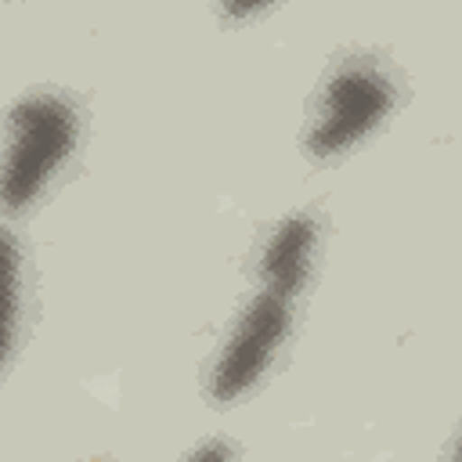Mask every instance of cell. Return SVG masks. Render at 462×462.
<instances>
[{"label":"cell","mask_w":462,"mask_h":462,"mask_svg":"<svg viewBox=\"0 0 462 462\" xmlns=\"http://www.w3.org/2000/svg\"><path fill=\"white\" fill-rule=\"evenodd\" d=\"M76 108L58 94H25L7 112V148L0 159V206H29L76 144Z\"/></svg>","instance_id":"6da1fadb"},{"label":"cell","mask_w":462,"mask_h":462,"mask_svg":"<svg viewBox=\"0 0 462 462\" xmlns=\"http://www.w3.org/2000/svg\"><path fill=\"white\" fill-rule=\"evenodd\" d=\"M393 94H397L393 79L379 65L365 58L346 61L343 69H336V76L321 94L318 119L307 134V152L325 159L350 148L390 112Z\"/></svg>","instance_id":"7a4b0ae2"},{"label":"cell","mask_w":462,"mask_h":462,"mask_svg":"<svg viewBox=\"0 0 462 462\" xmlns=\"http://www.w3.org/2000/svg\"><path fill=\"white\" fill-rule=\"evenodd\" d=\"M289 303L292 300H285L282 292H271V289H260L249 300V307L242 310L238 325L231 328V336L213 365V375H209L213 401H220V404L235 401L263 375L278 343L289 332Z\"/></svg>","instance_id":"3957f363"},{"label":"cell","mask_w":462,"mask_h":462,"mask_svg":"<svg viewBox=\"0 0 462 462\" xmlns=\"http://www.w3.org/2000/svg\"><path fill=\"white\" fill-rule=\"evenodd\" d=\"M310 245H314V220L310 217H289L274 227V235L263 245L260 256V274H263V289L282 292L285 300H292L307 278L310 267Z\"/></svg>","instance_id":"277c9868"},{"label":"cell","mask_w":462,"mask_h":462,"mask_svg":"<svg viewBox=\"0 0 462 462\" xmlns=\"http://www.w3.org/2000/svg\"><path fill=\"white\" fill-rule=\"evenodd\" d=\"M18 245L11 231L0 227V365L11 350L14 325H18Z\"/></svg>","instance_id":"5b68a950"},{"label":"cell","mask_w":462,"mask_h":462,"mask_svg":"<svg viewBox=\"0 0 462 462\" xmlns=\"http://www.w3.org/2000/svg\"><path fill=\"white\" fill-rule=\"evenodd\" d=\"M188 462H231V455H227V448H224L220 440H209V444L195 448V451L188 455Z\"/></svg>","instance_id":"8992f818"},{"label":"cell","mask_w":462,"mask_h":462,"mask_svg":"<svg viewBox=\"0 0 462 462\" xmlns=\"http://www.w3.org/2000/svg\"><path fill=\"white\" fill-rule=\"evenodd\" d=\"M448 462H455V455H451V458H448Z\"/></svg>","instance_id":"52a82bcc"}]
</instances>
